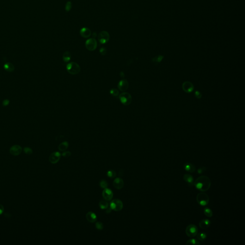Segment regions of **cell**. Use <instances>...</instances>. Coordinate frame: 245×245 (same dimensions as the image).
I'll list each match as a JSON object with an SVG mask.
<instances>
[{"instance_id": "obj_1", "label": "cell", "mask_w": 245, "mask_h": 245, "mask_svg": "<svg viewBox=\"0 0 245 245\" xmlns=\"http://www.w3.org/2000/svg\"><path fill=\"white\" fill-rule=\"evenodd\" d=\"M194 185L199 190L206 192L209 189L211 185V182L207 176H201L195 180Z\"/></svg>"}, {"instance_id": "obj_2", "label": "cell", "mask_w": 245, "mask_h": 245, "mask_svg": "<svg viewBox=\"0 0 245 245\" xmlns=\"http://www.w3.org/2000/svg\"><path fill=\"white\" fill-rule=\"evenodd\" d=\"M196 200L199 205L202 206H205L209 203V198L207 194L202 192L198 194Z\"/></svg>"}, {"instance_id": "obj_3", "label": "cell", "mask_w": 245, "mask_h": 245, "mask_svg": "<svg viewBox=\"0 0 245 245\" xmlns=\"http://www.w3.org/2000/svg\"><path fill=\"white\" fill-rule=\"evenodd\" d=\"M66 69L67 72L72 75L78 74L80 71V67L78 64L71 62L67 64Z\"/></svg>"}, {"instance_id": "obj_4", "label": "cell", "mask_w": 245, "mask_h": 245, "mask_svg": "<svg viewBox=\"0 0 245 245\" xmlns=\"http://www.w3.org/2000/svg\"><path fill=\"white\" fill-rule=\"evenodd\" d=\"M119 99L124 105H129L132 101V98L130 93L124 92L119 95Z\"/></svg>"}, {"instance_id": "obj_5", "label": "cell", "mask_w": 245, "mask_h": 245, "mask_svg": "<svg viewBox=\"0 0 245 245\" xmlns=\"http://www.w3.org/2000/svg\"><path fill=\"white\" fill-rule=\"evenodd\" d=\"M185 232L188 237L193 238L197 235L198 233V229L196 225L190 224L186 227Z\"/></svg>"}, {"instance_id": "obj_6", "label": "cell", "mask_w": 245, "mask_h": 245, "mask_svg": "<svg viewBox=\"0 0 245 245\" xmlns=\"http://www.w3.org/2000/svg\"><path fill=\"white\" fill-rule=\"evenodd\" d=\"M85 46L89 51H92L96 49L97 47V42L95 38H91L87 40L85 42Z\"/></svg>"}, {"instance_id": "obj_7", "label": "cell", "mask_w": 245, "mask_h": 245, "mask_svg": "<svg viewBox=\"0 0 245 245\" xmlns=\"http://www.w3.org/2000/svg\"><path fill=\"white\" fill-rule=\"evenodd\" d=\"M111 209L115 211H120L122 209L123 203L119 199H115L111 202L110 204Z\"/></svg>"}, {"instance_id": "obj_8", "label": "cell", "mask_w": 245, "mask_h": 245, "mask_svg": "<svg viewBox=\"0 0 245 245\" xmlns=\"http://www.w3.org/2000/svg\"><path fill=\"white\" fill-rule=\"evenodd\" d=\"M98 39L99 42L102 44L107 43L110 39V35L108 32L103 31L100 32L98 36Z\"/></svg>"}, {"instance_id": "obj_9", "label": "cell", "mask_w": 245, "mask_h": 245, "mask_svg": "<svg viewBox=\"0 0 245 245\" xmlns=\"http://www.w3.org/2000/svg\"><path fill=\"white\" fill-rule=\"evenodd\" d=\"M61 155L59 152H54L51 153L49 158V160L52 164H56L59 162L60 159Z\"/></svg>"}, {"instance_id": "obj_10", "label": "cell", "mask_w": 245, "mask_h": 245, "mask_svg": "<svg viewBox=\"0 0 245 245\" xmlns=\"http://www.w3.org/2000/svg\"><path fill=\"white\" fill-rule=\"evenodd\" d=\"M103 198L106 201H110L113 197V193L110 189L105 188L103 190Z\"/></svg>"}, {"instance_id": "obj_11", "label": "cell", "mask_w": 245, "mask_h": 245, "mask_svg": "<svg viewBox=\"0 0 245 245\" xmlns=\"http://www.w3.org/2000/svg\"><path fill=\"white\" fill-rule=\"evenodd\" d=\"M22 151V148L19 145H14L12 146L10 149V152L11 154L16 156L20 155Z\"/></svg>"}, {"instance_id": "obj_12", "label": "cell", "mask_w": 245, "mask_h": 245, "mask_svg": "<svg viewBox=\"0 0 245 245\" xmlns=\"http://www.w3.org/2000/svg\"><path fill=\"white\" fill-rule=\"evenodd\" d=\"M182 89L186 93H190L194 91V85L190 81L184 82L182 84Z\"/></svg>"}, {"instance_id": "obj_13", "label": "cell", "mask_w": 245, "mask_h": 245, "mask_svg": "<svg viewBox=\"0 0 245 245\" xmlns=\"http://www.w3.org/2000/svg\"><path fill=\"white\" fill-rule=\"evenodd\" d=\"M129 87V83L127 79H122L119 81L118 84V88L121 91H127Z\"/></svg>"}, {"instance_id": "obj_14", "label": "cell", "mask_w": 245, "mask_h": 245, "mask_svg": "<svg viewBox=\"0 0 245 245\" xmlns=\"http://www.w3.org/2000/svg\"><path fill=\"white\" fill-rule=\"evenodd\" d=\"M113 186L117 189H121L124 186V182L121 178H116L113 182Z\"/></svg>"}, {"instance_id": "obj_15", "label": "cell", "mask_w": 245, "mask_h": 245, "mask_svg": "<svg viewBox=\"0 0 245 245\" xmlns=\"http://www.w3.org/2000/svg\"><path fill=\"white\" fill-rule=\"evenodd\" d=\"M80 35L83 38H89L91 35V30L88 28H83L80 30Z\"/></svg>"}, {"instance_id": "obj_16", "label": "cell", "mask_w": 245, "mask_h": 245, "mask_svg": "<svg viewBox=\"0 0 245 245\" xmlns=\"http://www.w3.org/2000/svg\"><path fill=\"white\" fill-rule=\"evenodd\" d=\"M183 168L185 170L190 173H194L196 170V167L194 164L190 163H186L184 164Z\"/></svg>"}, {"instance_id": "obj_17", "label": "cell", "mask_w": 245, "mask_h": 245, "mask_svg": "<svg viewBox=\"0 0 245 245\" xmlns=\"http://www.w3.org/2000/svg\"><path fill=\"white\" fill-rule=\"evenodd\" d=\"M86 217L87 220L91 223H93L97 221L96 215L91 212H89L86 214Z\"/></svg>"}, {"instance_id": "obj_18", "label": "cell", "mask_w": 245, "mask_h": 245, "mask_svg": "<svg viewBox=\"0 0 245 245\" xmlns=\"http://www.w3.org/2000/svg\"><path fill=\"white\" fill-rule=\"evenodd\" d=\"M211 221L208 219H203L200 222L199 225L202 229H207L211 225Z\"/></svg>"}, {"instance_id": "obj_19", "label": "cell", "mask_w": 245, "mask_h": 245, "mask_svg": "<svg viewBox=\"0 0 245 245\" xmlns=\"http://www.w3.org/2000/svg\"><path fill=\"white\" fill-rule=\"evenodd\" d=\"M183 180L188 183L190 186L194 185V179L193 177L189 174H185L183 175Z\"/></svg>"}, {"instance_id": "obj_20", "label": "cell", "mask_w": 245, "mask_h": 245, "mask_svg": "<svg viewBox=\"0 0 245 245\" xmlns=\"http://www.w3.org/2000/svg\"><path fill=\"white\" fill-rule=\"evenodd\" d=\"M4 70L8 72H12L15 70V67L12 64L7 62L4 65Z\"/></svg>"}, {"instance_id": "obj_21", "label": "cell", "mask_w": 245, "mask_h": 245, "mask_svg": "<svg viewBox=\"0 0 245 245\" xmlns=\"http://www.w3.org/2000/svg\"><path fill=\"white\" fill-rule=\"evenodd\" d=\"M62 59L64 62H67L71 59V54L70 52L66 51L64 53L62 56Z\"/></svg>"}, {"instance_id": "obj_22", "label": "cell", "mask_w": 245, "mask_h": 245, "mask_svg": "<svg viewBox=\"0 0 245 245\" xmlns=\"http://www.w3.org/2000/svg\"><path fill=\"white\" fill-rule=\"evenodd\" d=\"M68 147H69V143L67 141H65L59 144L58 148L59 150L63 151L66 150L68 148Z\"/></svg>"}, {"instance_id": "obj_23", "label": "cell", "mask_w": 245, "mask_h": 245, "mask_svg": "<svg viewBox=\"0 0 245 245\" xmlns=\"http://www.w3.org/2000/svg\"><path fill=\"white\" fill-rule=\"evenodd\" d=\"M99 206L102 209H105L109 207V203L105 200H101L99 202Z\"/></svg>"}, {"instance_id": "obj_24", "label": "cell", "mask_w": 245, "mask_h": 245, "mask_svg": "<svg viewBox=\"0 0 245 245\" xmlns=\"http://www.w3.org/2000/svg\"><path fill=\"white\" fill-rule=\"evenodd\" d=\"M196 236L197 237V238L199 240L203 241L206 238L207 235L204 232H200V233H198Z\"/></svg>"}, {"instance_id": "obj_25", "label": "cell", "mask_w": 245, "mask_h": 245, "mask_svg": "<svg viewBox=\"0 0 245 245\" xmlns=\"http://www.w3.org/2000/svg\"><path fill=\"white\" fill-rule=\"evenodd\" d=\"M203 213L206 215V216L208 217H211L213 216V212L212 210L209 207H205L203 210Z\"/></svg>"}, {"instance_id": "obj_26", "label": "cell", "mask_w": 245, "mask_h": 245, "mask_svg": "<svg viewBox=\"0 0 245 245\" xmlns=\"http://www.w3.org/2000/svg\"><path fill=\"white\" fill-rule=\"evenodd\" d=\"M186 244L187 245L188 244V245H199L200 244V243L196 239L192 238L190 240H189L188 241H187V243H186Z\"/></svg>"}, {"instance_id": "obj_27", "label": "cell", "mask_w": 245, "mask_h": 245, "mask_svg": "<svg viewBox=\"0 0 245 245\" xmlns=\"http://www.w3.org/2000/svg\"><path fill=\"white\" fill-rule=\"evenodd\" d=\"M164 58V57L163 56L161 55H159L158 56H156L155 57V58H154L152 61H153V62H160L162 61V59Z\"/></svg>"}, {"instance_id": "obj_28", "label": "cell", "mask_w": 245, "mask_h": 245, "mask_svg": "<svg viewBox=\"0 0 245 245\" xmlns=\"http://www.w3.org/2000/svg\"><path fill=\"white\" fill-rule=\"evenodd\" d=\"M107 175V176L109 178H115L116 175V173L114 170H110L108 171Z\"/></svg>"}, {"instance_id": "obj_29", "label": "cell", "mask_w": 245, "mask_h": 245, "mask_svg": "<svg viewBox=\"0 0 245 245\" xmlns=\"http://www.w3.org/2000/svg\"><path fill=\"white\" fill-rule=\"evenodd\" d=\"M100 186L103 189L107 188L108 187V183L104 180H102L100 182Z\"/></svg>"}, {"instance_id": "obj_30", "label": "cell", "mask_w": 245, "mask_h": 245, "mask_svg": "<svg viewBox=\"0 0 245 245\" xmlns=\"http://www.w3.org/2000/svg\"><path fill=\"white\" fill-rule=\"evenodd\" d=\"M110 93L111 95L114 96H117L118 95L119 91L116 89H112L110 91Z\"/></svg>"}, {"instance_id": "obj_31", "label": "cell", "mask_w": 245, "mask_h": 245, "mask_svg": "<svg viewBox=\"0 0 245 245\" xmlns=\"http://www.w3.org/2000/svg\"><path fill=\"white\" fill-rule=\"evenodd\" d=\"M96 228L99 230H102L103 228V223L100 222H97L96 223Z\"/></svg>"}, {"instance_id": "obj_32", "label": "cell", "mask_w": 245, "mask_h": 245, "mask_svg": "<svg viewBox=\"0 0 245 245\" xmlns=\"http://www.w3.org/2000/svg\"><path fill=\"white\" fill-rule=\"evenodd\" d=\"M72 8V4L71 2H68L65 5V10L66 12H69Z\"/></svg>"}, {"instance_id": "obj_33", "label": "cell", "mask_w": 245, "mask_h": 245, "mask_svg": "<svg viewBox=\"0 0 245 245\" xmlns=\"http://www.w3.org/2000/svg\"><path fill=\"white\" fill-rule=\"evenodd\" d=\"M24 151L26 154L30 155L32 154L33 153V150L32 149L28 147H24Z\"/></svg>"}, {"instance_id": "obj_34", "label": "cell", "mask_w": 245, "mask_h": 245, "mask_svg": "<svg viewBox=\"0 0 245 245\" xmlns=\"http://www.w3.org/2000/svg\"><path fill=\"white\" fill-rule=\"evenodd\" d=\"M206 170V168L205 167H202L198 169L197 173L198 174H202V173H204Z\"/></svg>"}, {"instance_id": "obj_35", "label": "cell", "mask_w": 245, "mask_h": 245, "mask_svg": "<svg viewBox=\"0 0 245 245\" xmlns=\"http://www.w3.org/2000/svg\"><path fill=\"white\" fill-rule=\"evenodd\" d=\"M100 52L101 54L102 55L104 56L106 55L107 53L106 48H103V47L101 48L100 49Z\"/></svg>"}, {"instance_id": "obj_36", "label": "cell", "mask_w": 245, "mask_h": 245, "mask_svg": "<svg viewBox=\"0 0 245 245\" xmlns=\"http://www.w3.org/2000/svg\"><path fill=\"white\" fill-rule=\"evenodd\" d=\"M71 153L70 151H65L62 154V156L65 158H68L71 156Z\"/></svg>"}, {"instance_id": "obj_37", "label": "cell", "mask_w": 245, "mask_h": 245, "mask_svg": "<svg viewBox=\"0 0 245 245\" xmlns=\"http://www.w3.org/2000/svg\"><path fill=\"white\" fill-rule=\"evenodd\" d=\"M195 96L196 98L200 99L202 97V94L200 92H199L198 91H196L195 92Z\"/></svg>"}, {"instance_id": "obj_38", "label": "cell", "mask_w": 245, "mask_h": 245, "mask_svg": "<svg viewBox=\"0 0 245 245\" xmlns=\"http://www.w3.org/2000/svg\"><path fill=\"white\" fill-rule=\"evenodd\" d=\"M9 102H9V100L6 99V100H4V101H3V105L4 106H7L8 104H9Z\"/></svg>"}, {"instance_id": "obj_39", "label": "cell", "mask_w": 245, "mask_h": 245, "mask_svg": "<svg viewBox=\"0 0 245 245\" xmlns=\"http://www.w3.org/2000/svg\"><path fill=\"white\" fill-rule=\"evenodd\" d=\"M4 211V207L2 205L0 204V215L3 213Z\"/></svg>"}, {"instance_id": "obj_40", "label": "cell", "mask_w": 245, "mask_h": 245, "mask_svg": "<svg viewBox=\"0 0 245 245\" xmlns=\"http://www.w3.org/2000/svg\"><path fill=\"white\" fill-rule=\"evenodd\" d=\"M109 207H110V206H109ZM106 209V210L105 211V212H106L107 213H110L111 212H112V209H111V208L110 207H108V208H107Z\"/></svg>"}, {"instance_id": "obj_41", "label": "cell", "mask_w": 245, "mask_h": 245, "mask_svg": "<svg viewBox=\"0 0 245 245\" xmlns=\"http://www.w3.org/2000/svg\"><path fill=\"white\" fill-rule=\"evenodd\" d=\"M120 74H122V75H120V76H121L122 78H124V77H125V75H124V72H121L120 73Z\"/></svg>"}]
</instances>
